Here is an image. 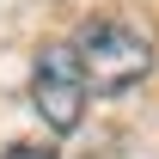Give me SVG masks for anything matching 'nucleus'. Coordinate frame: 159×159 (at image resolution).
<instances>
[{
    "label": "nucleus",
    "instance_id": "nucleus-1",
    "mask_svg": "<svg viewBox=\"0 0 159 159\" xmlns=\"http://www.w3.org/2000/svg\"><path fill=\"white\" fill-rule=\"evenodd\" d=\"M74 55H80V74L92 86H104V92H122V86H135V80L153 74V43L135 37L129 25H110V19L86 25Z\"/></svg>",
    "mask_w": 159,
    "mask_h": 159
},
{
    "label": "nucleus",
    "instance_id": "nucleus-2",
    "mask_svg": "<svg viewBox=\"0 0 159 159\" xmlns=\"http://www.w3.org/2000/svg\"><path fill=\"white\" fill-rule=\"evenodd\" d=\"M31 104H37V116L49 122L55 135L80 129V110H86V74H80V55L67 49V43H55V49H43V55H37Z\"/></svg>",
    "mask_w": 159,
    "mask_h": 159
},
{
    "label": "nucleus",
    "instance_id": "nucleus-3",
    "mask_svg": "<svg viewBox=\"0 0 159 159\" xmlns=\"http://www.w3.org/2000/svg\"><path fill=\"white\" fill-rule=\"evenodd\" d=\"M6 159H55V153L37 147V141H19V147H6Z\"/></svg>",
    "mask_w": 159,
    "mask_h": 159
}]
</instances>
